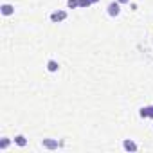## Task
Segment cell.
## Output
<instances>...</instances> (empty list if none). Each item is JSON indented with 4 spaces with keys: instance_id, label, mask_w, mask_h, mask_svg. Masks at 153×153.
Segmentation results:
<instances>
[{
    "instance_id": "obj_1",
    "label": "cell",
    "mask_w": 153,
    "mask_h": 153,
    "mask_svg": "<svg viewBox=\"0 0 153 153\" xmlns=\"http://www.w3.org/2000/svg\"><path fill=\"white\" fill-rule=\"evenodd\" d=\"M121 13V6H119V2H112L110 6H108V15L110 16H117Z\"/></svg>"
},
{
    "instance_id": "obj_2",
    "label": "cell",
    "mask_w": 153,
    "mask_h": 153,
    "mask_svg": "<svg viewBox=\"0 0 153 153\" xmlns=\"http://www.w3.org/2000/svg\"><path fill=\"white\" fill-rule=\"evenodd\" d=\"M65 18H67V13H65V11H56V13L51 15V20H52V22H61V20H65Z\"/></svg>"
},
{
    "instance_id": "obj_3",
    "label": "cell",
    "mask_w": 153,
    "mask_h": 153,
    "mask_svg": "<svg viewBox=\"0 0 153 153\" xmlns=\"http://www.w3.org/2000/svg\"><path fill=\"white\" fill-rule=\"evenodd\" d=\"M43 148L47 149H58V140H52V139H43Z\"/></svg>"
},
{
    "instance_id": "obj_4",
    "label": "cell",
    "mask_w": 153,
    "mask_h": 153,
    "mask_svg": "<svg viewBox=\"0 0 153 153\" xmlns=\"http://www.w3.org/2000/svg\"><path fill=\"white\" fill-rule=\"evenodd\" d=\"M139 114H140V117H144V119H146V117H151V119H153V106L140 108V112H139Z\"/></svg>"
},
{
    "instance_id": "obj_5",
    "label": "cell",
    "mask_w": 153,
    "mask_h": 153,
    "mask_svg": "<svg viewBox=\"0 0 153 153\" xmlns=\"http://www.w3.org/2000/svg\"><path fill=\"white\" fill-rule=\"evenodd\" d=\"M123 146H124V149H128V151H137V144H135L133 140H128V139H126V140L123 142Z\"/></svg>"
},
{
    "instance_id": "obj_6",
    "label": "cell",
    "mask_w": 153,
    "mask_h": 153,
    "mask_svg": "<svg viewBox=\"0 0 153 153\" xmlns=\"http://www.w3.org/2000/svg\"><path fill=\"white\" fill-rule=\"evenodd\" d=\"M58 68H59L58 61H54V59H49V63H47V70H49V72H58Z\"/></svg>"
},
{
    "instance_id": "obj_7",
    "label": "cell",
    "mask_w": 153,
    "mask_h": 153,
    "mask_svg": "<svg viewBox=\"0 0 153 153\" xmlns=\"http://www.w3.org/2000/svg\"><path fill=\"white\" fill-rule=\"evenodd\" d=\"M13 11H15V9H13V6H9V4H4V6H2V13H4L6 16L13 15Z\"/></svg>"
},
{
    "instance_id": "obj_8",
    "label": "cell",
    "mask_w": 153,
    "mask_h": 153,
    "mask_svg": "<svg viewBox=\"0 0 153 153\" xmlns=\"http://www.w3.org/2000/svg\"><path fill=\"white\" fill-rule=\"evenodd\" d=\"M15 142H16L20 148H24V146L27 144V140H25V137H24V135H16V137H15Z\"/></svg>"
},
{
    "instance_id": "obj_9",
    "label": "cell",
    "mask_w": 153,
    "mask_h": 153,
    "mask_svg": "<svg viewBox=\"0 0 153 153\" xmlns=\"http://www.w3.org/2000/svg\"><path fill=\"white\" fill-rule=\"evenodd\" d=\"M9 146V139H2V140H0V149H6Z\"/></svg>"
},
{
    "instance_id": "obj_10",
    "label": "cell",
    "mask_w": 153,
    "mask_h": 153,
    "mask_svg": "<svg viewBox=\"0 0 153 153\" xmlns=\"http://www.w3.org/2000/svg\"><path fill=\"white\" fill-rule=\"evenodd\" d=\"M67 6H68V7H78V6H79V0H68Z\"/></svg>"
},
{
    "instance_id": "obj_11",
    "label": "cell",
    "mask_w": 153,
    "mask_h": 153,
    "mask_svg": "<svg viewBox=\"0 0 153 153\" xmlns=\"http://www.w3.org/2000/svg\"><path fill=\"white\" fill-rule=\"evenodd\" d=\"M92 2H90V0H79V7H88Z\"/></svg>"
},
{
    "instance_id": "obj_12",
    "label": "cell",
    "mask_w": 153,
    "mask_h": 153,
    "mask_svg": "<svg viewBox=\"0 0 153 153\" xmlns=\"http://www.w3.org/2000/svg\"><path fill=\"white\" fill-rule=\"evenodd\" d=\"M119 4H126V2H130V0H117Z\"/></svg>"
},
{
    "instance_id": "obj_13",
    "label": "cell",
    "mask_w": 153,
    "mask_h": 153,
    "mask_svg": "<svg viewBox=\"0 0 153 153\" xmlns=\"http://www.w3.org/2000/svg\"><path fill=\"white\" fill-rule=\"evenodd\" d=\"M90 2H92V4H96V2H99V0H90Z\"/></svg>"
}]
</instances>
